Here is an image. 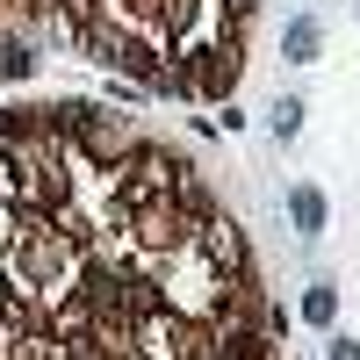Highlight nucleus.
Wrapping results in <instances>:
<instances>
[{
    "label": "nucleus",
    "mask_w": 360,
    "mask_h": 360,
    "mask_svg": "<svg viewBox=\"0 0 360 360\" xmlns=\"http://www.w3.org/2000/svg\"><path fill=\"white\" fill-rule=\"evenodd\" d=\"M295 123H303V108H295V101H281V108H274V130H281V137H295Z\"/></svg>",
    "instance_id": "423d86ee"
},
{
    "label": "nucleus",
    "mask_w": 360,
    "mask_h": 360,
    "mask_svg": "<svg viewBox=\"0 0 360 360\" xmlns=\"http://www.w3.org/2000/svg\"><path fill=\"white\" fill-rule=\"evenodd\" d=\"M238 217L86 101L0 108V360H274Z\"/></svg>",
    "instance_id": "f257e3e1"
},
{
    "label": "nucleus",
    "mask_w": 360,
    "mask_h": 360,
    "mask_svg": "<svg viewBox=\"0 0 360 360\" xmlns=\"http://www.w3.org/2000/svg\"><path fill=\"white\" fill-rule=\"evenodd\" d=\"M288 209H295V224H303V231H317V224H324V195H317V188H295V195H288Z\"/></svg>",
    "instance_id": "7ed1b4c3"
},
{
    "label": "nucleus",
    "mask_w": 360,
    "mask_h": 360,
    "mask_svg": "<svg viewBox=\"0 0 360 360\" xmlns=\"http://www.w3.org/2000/svg\"><path fill=\"white\" fill-rule=\"evenodd\" d=\"M332 310H339L332 288H310V295H303V317H310V324H332Z\"/></svg>",
    "instance_id": "20e7f679"
},
{
    "label": "nucleus",
    "mask_w": 360,
    "mask_h": 360,
    "mask_svg": "<svg viewBox=\"0 0 360 360\" xmlns=\"http://www.w3.org/2000/svg\"><path fill=\"white\" fill-rule=\"evenodd\" d=\"M332 360H360V346H353V339H339V346H332Z\"/></svg>",
    "instance_id": "0eeeda50"
},
{
    "label": "nucleus",
    "mask_w": 360,
    "mask_h": 360,
    "mask_svg": "<svg viewBox=\"0 0 360 360\" xmlns=\"http://www.w3.org/2000/svg\"><path fill=\"white\" fill-rule=\"evenodd\" d=\"M288 51L310 58V51H317V22H295V29H288Z\"/></svg>",
    "instance_id": "39448f33"
},
{
    "label": "nucleus",
    "mask_w": 360,
    "mask_h": 360,
    "mask_svg": "<svg viewBox=\"0 0 360 360\" xmlns=\"http://www.w3.org/2000/svg\"><path fill=\"white\" fill-rule=\"evenodd\" d=\"M252 0H0V37L65 44L144 94L217 101L245 65Z\"/></svg>",
    "instance_id": "f03ea898"
}]
</instances>
